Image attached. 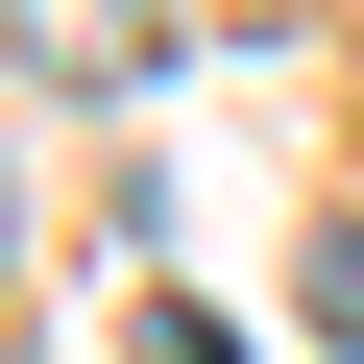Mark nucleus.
<instances>
[{"label": "nucleus", "instance_id": "20e7f679", "mask_svg": "<svg viewBox=\"0 0 364 364\" xmlns=\"http://www.w3.org/2000/svg\"><path fill=\"white\" fill-rule=\"evenodd\" d=\"M0 267H25V170H0Z\"/></svg>", "mask_w": 364, "mask_h": 364}, {"label": "nucleus", "instance_id": "f257e3e1", "mask_svg": "<svg viewBox=\"0 0 364 364\" xmlns=\"http://www.w3.org/2000/svg\"><path fill=\"white\" fill-rule=\"evenodd\" d=\"M0 49H25L49 97H146L170 49H195V0H0Z\"/></svg>", "mask_w": 364, "mask_h": 364}, {"label": "nucleus", "instance_id": "7ed1b4c3", "mask_svg": "<svg viewBox=\"0 0 364 364\" xmlns=\"http://www.w3.org/2000/svg\"><path fill=\"white\" fill-rule=\"evenodd\" d=\"M146 364H243V316H195V291H170V316H146Z\"/></svg>", "mask_w": 364, "mask_h": 364}, {"label": "nucleus", "instance_id": "f03ea898", "mask_svg": "<svg viewBox=\"0 0 364 364\" xmlns=\"http://www.w3.org/2000/svg\"><path fill=\"white\" fill-rule=\"evenodd\" d=\"M291 291H316V340H364V219H316V267H291Z\"/></svg>", "mask_w": 364, "mask_h": 364}]
</instances>
